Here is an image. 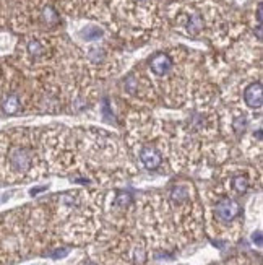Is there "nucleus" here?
Here are the masks:
<instances>
[{
  "mask_svg": "<svg viewBox=\"0 0 263 265\" xmlns=\"http://www.w3.org/2000/svg\"><path fill=\"white\" fill-rule=\"evenodd\" d=\"M81 36H83L86 41H95V39H99L103 36V29H99V28H95V26H91V28H86L83 33H81Z\"/></svg>",
  "mask_w": 263,
  "mask_h": 265,
  "instance_id": "9b49d317",
  "label": "nucleus"
},
{
  "mask_svg": "<svg viewBox=\"0 0 263 265\" xmlns=\"http://www.w3.org/2000/svg\"><path fill=\"white\" fill-rule=\"evenodd\" d=\"M86 265H96V264H95V262H88Z\"/></svg>",
  "mask_w": 263,
  "mask_h": 265,
  "instance_id": "a211bd4d",
  "label": "nucleus"
},
{
  "mask_svg": "<svg viewBox=\"0 0 263 265\" xmlns=\"http://www.w3.org/2000/svg\"><path fill=\"white\" fill-rule=\"evenodd\" d=\"M67 254H68V249H58V251L54 252V256H52V257L58 259V257H65Z\"/></svg>",
  "mask_w": 263,
  "mask_h": 265,
  "instance_id": "dca6fc26",
  "label": "nucleus"
},
{
  "mask_svg": "<svg viewBox=\"0 0 263 265\" xmlns=\"http://www.w3.org/2000/svg\"><path fill=\"white\" fill-rule=\"evenodd\" d=\"M104 56H106V54H104V51L99 49V48H93V49L90 51V59H91V61H95V62L103 61Z\"/></svg>",
  "mask_w": 263,
  "mask_h": 265,
  "instance_id": "2eb2a0df",
  "label": "nucleus"
},
{
  "mask_svg": "<svg viewBox=\"0 0 263 265\" xmlns=\"http://www.w3.org/2000/svg\"><path fill=\"white\" fill-rule=\"evenodd\" d=\"M216 216H218L219 221L223 223H231L232 220H236V218L241 215V203L237 202V200L229 199V197H224L221 199L218 203H216Z\"/></svg>",
  "mask_w": 263,
  "mask_h": 265,
  "instance_id": "f257e3e1",
  "label": "nucleus"
},
{
  "mask_svg": "<svg viewBox=\"0 0 263 265\" xmlns=\"http://www.w3.org/2000/svg\"><path fill=\"white\" fill-rule=\"evenodd\" d=\"M140 160L145 164V168L148 169H156L161 166L162 158L159 155V151L153 146H143L142 151H140Z\"/></svg>",
  "mask_w": 263,
  "mask_h": 265,
  "instance_id": "39448f33",
  "label": "nucleus"
},
{
  "mask_svg": "<svg viewBox=\"0 0 263 265\" xmlns=\"http://www.w3.org/2000/svg\"><path fill=\"white\" fill-rule=\"evenodd\" d=\"M114 203L117 207H127L128 203H132V196L128 192H119L114 200Z\"/></svg>",
  "mask_w": 263,
  "mask_h": 265,
  "instance_id": "ddd939ff",
  "label": "nucleus"
},
{
  "mask_svg": "<svg viewBox=\"0 0 263 265\" xmlns=\"http://www.w3.org/2000/svg\"><path fill=\"white\" fill-rule=\"evenodd\" d=\"M244 101L249 108L252 109H259L263 104V90H262V83H250L244 91Z\"/></svg>",
  "mask_w": 263,
  "mask_h": 265,
  "instance_id": "7ed1b4c3",
  "label": "nucleus"
},
{
  "mask_svg": "<svg viewBox=\"0 0 263 265\" xmlns=\"http://www.w3.org/2000/svg\"><path fill=\"white\" fill-rule=\"evenodd\" d=\"M172 200H175V202H182V200L187 199V191L185 187H175V189L172 191Z\"/></svg>",
  "mask_w": 263,
  "mask_h": 265,
  "instance_id": "4468645a",
  "label": "nucleus"
},
{
  "mask_svg": "<svg viewBox=\"0 0 263 265\" xmlns=\"http://www.w3.org/2000/svg\"><path fill=\"white\" fill-rule=\"evenodd\" d=\"M28 52L31 57H41L44 56V46L39 43V41H29L28 43Z\"/></svg>",
  "mask_w": 263,
  "mask_h": 265,
  "instance_id": "6e6552de",
  "label": "nucleus"
},
{
  "mask_svg": "<svg viewBox=\"0 0 263 265\" xmlns=\"http://www.w3.org/2000/svg\"><path fill=\"white\" fill-rule=\"evenodd\" d=\"M150 68H151V72L159 75V76L166 75V73H169V70L172 68V59L169 57L167 54H162V52H159V54H156L150 61Z\"/></svg>",
  "mask_w": 263,
  "mask_h": 265,
  "instance_id": "20e7f679",
  "label": "nucleus"
},
{
  "mask_svg": "<svg viewBox=\"0 0 263 265\" xmlns=\"http://www.w3.org/2000/svg\"><path fill=\"white\" fill-rule=\"evenodd\" d=\"M43 20H44V23H48V25H57V23H58L57 11L52 7H46L43 10Z\"/></svg>",
  "mask_w": 263,
  "mask_h": 265,
  "instance_id": "1a4fd4ad",
  "label": "nucleus"
},
{
  "mask_svg": "<svg viewBox=\"0 0 263 265\" xmlns=\"http://www.w3.org/2000/svg\"><path fill=\"white\" fill-rule=\"evenodd\" d=\"M189 33H192V34H197L200 29L203 28V20H202V16L200 15H194L190 18V21H189Z\"/></svg>",
  "mask_w": 263,
  "mask_h": 265,
  "instance_id": "9d476101",
  "label": "nucleus"
},
{
  "mask_svg": "<svg viewBox=\"0 0 263 265\" xmlns=\"http://www.w3.org/2000/svg\"><path fill=\"white\" fill-rule=\"evenodd\" d=\"M232 129H234V132L241 137V135L245 132V129H247V119H245V117H237V119H234Z\"/></svg>",
  "mask_w": 263,
  "mask_h": 265,
  "instance_id": "f8f14e48",
  "label": "nucleus"
},
{
  "mask_svg": "<svg viewBox=\"0 0 263 265\" xmlns=\"http://www.w3.org/2000/svg\"><path fill=\"white\" fill-rule=\"evenodd\" d=\"M2 111L8 116H15L21 111V103L20 98L16 95H8L5 96V99L2 101Z\"/></svg>",
  "mask_w": 263,
  "mask_h": 265,
  "instance_id": "423d86ee",
  "label": "nucleus"
},
{
  "mask_svg": "<svg viewBox=\"0 0 263 265\" xmlns=\"http://www.w3.org/2000/svg\"><path fill=\"white\" fill-rule=\"evenodd\" d=\"M262 15H263V8H262V5H259V10H257V20H259V26H262Z\"/></svg>",
  "mask_w": 263,
  "mask_h": 265,
  "instance_id": "f3484780",
  "label": "nucleus"
},
{
  "mask_svg": "<svg viewBox=\"0 0 263 265\" xmlns=\"http://www.w3.org/2000/svg\"><path fill=\"white\" fill-rule=\"evenodd\" d=\"M232 189L237 194H245L249 189V179L247 176H236L232 179Z\"/></svg>",
  "mask_w": 263,
  "mask_h": 265,
  "instance_id": "0eeeda50",
  "label": "nucleus"
},
{
  "mask_svg": "<svg viewBox=\"0 0 263 265\" xmlns=\"http://www.w3.org/2000/svg\"><path fill=\"white\" fill-rule=\"evenodd\" d=\"M8 164L16 173H26L31 168V153L21 146L11 148L8 151Z\"/></svg>",
  "mask_w": 263,
  "mask_h": 265,
  "instance_id": "f03ea898",
  "label": "nucleus"
}]
</instances>
